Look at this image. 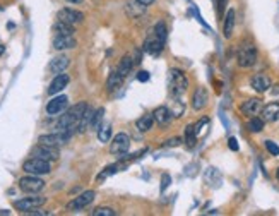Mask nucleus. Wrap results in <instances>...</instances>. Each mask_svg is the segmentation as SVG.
<instances>
[{"mask_svg": "<svg viewBox=\"0 0 279 216\" xmlns=\"http://www.w3.org/2000/svg\"><path fill=\"white\" fill-rule=\"evenodd\" d=\"M88 107L89 105L86 102H81V103H77V105H74L72 108H69V110L60 117L59 123H57V132H67V134L76 132L81 117H83L84 111L88 110Z\"/></svg>", "mask_w": 279, "mask_h": 216, "instance_id": "nucleus-1", "label": "nucleus"}, {"mask_svg": "<svg viewBox=\"0 0 279 216\" xmlns=\"http://www.w3.org/2000/svg\"><path fill=\"white\" fill-rule=\"evenodd\" d=\"M168 88L172 96H180L187 91L188 88V79L180 69H172L168 74Z\"/></svg>", "mask_w": 279, "mask_h": 216, "instance_id": "nucleus-2", "label": "nucleus"}, {"mask_svg": "<svg viewBox=\"0 0 279 216\" xmlns=\"http://www.w3.org/2000/svg\"><path fill=\"white\" fill-rule=\"evenodd\" d=\"M22 170L29 175H46V173L52 172V165H50V161L33 156L22 163Z\"/></svg>", "mask_w": 279, "mask_h": 216, "instance_id": "nucleus-3", "label": "nucleus"}, {"mask_svg": "<svg viewBox=\"0 0 279 216\" xmlns=\"http://www.w3.org/2000/svg\"><path fill=\"white\" fill-rule=\"evenodd\" d=\"M238 65L243 69H249L252 65H255L257 62V48L252 43H243L238 50V55H236Z\"/></svg>", "mask_w": 279, "mask_h": 216, "instance_id": "nucleus-4", "label": "nucleus"}, {"mask_svg": "<svg viewBox=\"0 0 279 216\" xmlns=\"http://www.w3.org/2000/svg\"><path fill=\"white\" fill-rule=\"evenodd\" d=\"M19 189L26 194H38L45 189V182L40 179V175H26L19 179Z\"/></svg>", "mask_w": 279, "mask_h": 216, "instance_id": "nucleus-5", "label": "nucleus"}, {"mask_svg": "<svg viewBox=\"0 0 279 216\" xmlns=\"http://www.w3.org/2000/svg\"><path fill=\"white\" fill-rule=\"evenodd\" d=\"M46 203V198H43V196H31V198H22L19 201H15L14 203V208L17 211H21L22 215L24 213H29V211L36 210V208H41L43 204Z\"/></svg>", "mask_w": 279, "mask_h": 216, "instance_id": "nucleus-6", "label": "nucleus"}, {"mask_svg": "<svg viewBox=\"0 0 279 216\" xmlns=\"http://www.w3.org/2000/svg\"><path fill=\"white\" fill-rule=\"evenodd\" d=\"M72 137V134L67 132H55V134H45V136L38 137V144L45 146H53V148H60V146L67 144L69 139Z\"/></svg>", "mask_w": 279, "mask_h": 216, "instance_id": "nucleus-7", "label": "nucleus"}, {"mask_svg": "<svg viewBox=\"0 0 279 216\" xmlns=\"http://www.w3.org/2000/svg\"><path fill=\"white\" fill-rule=\"evenodd\" d=\"M96 198V192L94 191H86V192H83L81 196H77V198H74L71 203L67 204V210L69 211H81V210H84V208H88L89 204L94 201Z\"/></svg>", "mask_w": 279, "mask_h": 216, "instance_id": "nucleus-8", "label": "nucleus"}, {"mask_svg": "<svg viewBox=\"0 0 279 216\" xmlns=\"http://www.w3.org/2000/svg\"><path fill=\"white\" fill-rule=\"evenodd\" d=\"M129 148H130V137L127 136L125 132H118L117 136L111 139V144H110L111 154H117V156L125 154L127 151H129Z\"/></svg>", "mask_w": 279, "mask_h": 216, "instance_id": "nucleus-9", "label": "nucleus"}, {"mask_svg": "<svg viewBox=\"0 0 279 216\" xmlns=\"http://www.w3.org/2000/svg\"><path fill=\"white\" fill-rule=\"evenodd\" d=\"M57 19H59V21L67 22V24L76 26V24H81V22L84 21V14L79 12V10H76V9H69V7H65V9L59 10Z\"/></svg>", "mask_w": 279, "mask_h": 216, "instance_id": "nucleus-10", "label": "nucleus"}, {"mask_svg": "<svg viewBox=\"0 0 279 216\" xmlns=\"http://www.w3.org/2000/svg\"><path fill=\"white\" fill-rule=\"evenodd\" d=\"M33 156L34 158H41V160H46V161H55V160H59L60 153H59V148L38 144L36 148L33 149Z\"/></svg>", "mask_w": 279, "mask_h": 216, "instance_id": "nucleus-11", "label": "nucleus"}, {"mask_svg": "<svg viewBox=\"0 0 279 216\" xmlns=\"http://www.w3.org/2000/svg\"><path fill=\"white\" fill-rule=\"evenodd\" d=\"M165 48V40H161L158 34H149V36L144 40V45H142V50L146 53H151V55H158L161 53V50Z\"/></svg>", "mask_w": 279, "mask_h": 216, "instance_id": "nucleus-12", "label": "nucleus"}, {"mask_svg": "<svg viewBox=\"0 0 279 216\" xmlns=\"http://www.w3.org/2000/svg\"><path fill=\"white\" fill-rule=\"evenodd\" d=\"M69 105V98L64 95H59L55 98H52L48 103H46V113L48 115H59L67 108Z\"/></svg>", "mask_w": 279, "mask_h": 216, "instance_id": "nucleus-13", "label": "nucleus"}, {"mask_svg": "<svg viewBox=\"0 0 279 216\" xmlns=\"http://www.w3.org/2000/svg\"><path fill=\"white\" fill-rule=\"evenodd\" d=\"M69 81H71V77H69L67 74H64V72H60V74H57L55 77H53V81L50 83V86H48V90H46V93H48L50 96L59 95L60 91H64L65 88H67Z\"/></svg>", "mask_w": 279, "mask_h": 216, "instance_id": "nucleus-14", "label": "nucleus"}, {"mask_svg": "<svg viewBox=\"0 0 279 216\" xmlns=\"http://www.w3.org/2000/svg\"><path fill=\"white\" fill-rule=\"evenodd\" d=\"M207 102H209V93L206 88H197L195 93H193V96H192V108L193 110H202V108H206L207 105Z\"/></svg>", "mask_w": 279, "mask_h": 216, "instance_id": "nucleus-15", "label": "nucleus"}, {"mask_svg": "<svg viewBox=\"0 0 279 216\" xmlns=\"http://www.w3.org/2000/svg\"><path fill=\"white\" fill-rule=\"evenodd\" d=\"M250 86L257 93H266L271 86H273V81H271V77L266 74H255L250 79Z\"/></svg>", "mask_w": 279, "mask_h": 216, "instance_id": "nucleus-16", "label": "nucleus"}, {"mask_svg": "<svg viewBox=\"0 0 279 216\" xmlns=\"http://www.w3.org/2000/svg\"><path fill=\"white\" fill-rule=\"evenodd\" d=\"M262 111V102L259 98H250L247 102H243L242 105V113L247 117H255Z\"/></svg>", "mask_w": 279, "mask_h": 216, "instance_id": "nucleus-17", "label": "nucleus"}, {"mask_svg": "<svg viewBox=\"0 0 279 216\" xmlns=\"http://www.w3.org/2000/svg\"><path fill=\"white\" fill-rule=\"evenodd\" d=\"M77 41L76 38H74V34H71V36H55L53 38V48L59 50V52H62V50H72L76 48Z\"/></svg>", "mask_w": 279, "mask_h": 216, "instance_id": "nucleus-18", "label": "nucleus"}, {"mask_svg": "<svg viewBox=\"0 0 279 216\" xmlns=\"http://www.w3.org/2000/svg\"><path fill=\"white\" fill-rule=\"evenodd\" d=\"M69 64H71V60H69V57H65V55H60V57H55V59H52L50 60V65H48V69H50V72L52 74H60V72H64L65 69L69 67Z\"/></svg>", "mask_w": 279, "mask_h": 216, "instance_id": "nucleus-19", "label": "nucleus"}, {"mask_svg": "<svg viewBox=\"0 0 279 216\" xmlns=\"http://www.w3.org/2000/svg\"><path fill=\"white\" fill-rule=\"evenodd\" d=\"M262 118L266 122H276L279 120V103H269V105L262 107Z\"/></svg>", "mask_w": 279, "mask_h": 216, "instance_id": "nucleus-20", "label": "nucleus"}, {"mask_svg": "<svg viewBox=\"0 0 279 216\" xmlns=\"http://www.w3.org/2000/svg\"><path fill=\"white\" fill-rule=\"evenodd\" d=\"M233 29H235V10L230 9L224 15V22H223V34L224 38H231V34H233Z\"/></svg>", "mask_w": 279, "mask_h": 216, "instance_id": "nucleus-21", "label": "nucleus"}, {"mask_svg": "<svg viewBox=\"0 0 279 216\" xmlns=\"http://www.w3.org/2000/svg\"><path fill=\"white\" fill-rule=\"evenodd\" d=\"M153 117H154V122H158L163 125V123H168L170 120H172L173 115H172V111H170L168 107H160L153 111Z\"/></svg>", "mask_w": 279, "mask_h": 216, "instance_id": "nucleus-22", "label": "nucleus"}, {"mask_svg": "<svg viewBox=\"0 0 279 216\" xmlns=\"http://www.w3.org/2000/svg\"><path fill=\"white\" fill-rule=\"evenodd\" d=\"M93 115H94V110H93L91 107H88V110L84 111V115L81 117V120H79V125H77V132H79V134L86 132V130L89 129V125H91Z\"/></svg>", "mask_w": 279, "mask_h": 216, "instance_id": "nucleus-23", "label": "nucleus"}, {"mask_svg": "<svg viewBox=\"0 0 279 216\" xmlns=\"http://www.w3.org/2000/svg\"><path fill=\"white\" fill-rule=\"evenodd\" d=\"M53 33H55V36H71L74 34V26L64 21H57L53 24Z\"/></svg>", "mask_w": 279, "mask_h": 216, "instance_id": "nucleus-24", "label": "nucleus"}, {"mask_svg": "<svg viewBox=\"0 0 279 216\" xmlns=\"http://www.w3.org/2000/svg\"><path fill=\"white\" fill-rule=\"evenodd\" d=\"M146 9L147 7L142 5V3H139L137 0L127 3V14H129L130 17H141V15L146 14Z\"/></svg>", "mask_w": 279, "mask_h": 216, "instance_id": "nucleus-25", "label": "nucleus"}, {"mask_svg": "<svg viewBox=\"0 0 279 216\" xmlns=\"http://www.w3.org/2000/svg\"><path fill=\"white\" fill-rule=\"evenodd\" d=\"M134 59L130 55H125L123 57L122 60H120V64H118V69H117V72L120 76H123V77H127L130 74V71H132V67H134V62H132Z\"/></svg>", "mask_w": 279, "mask_h": 216, "instance_id": "nucleus-26", "label": "nucleus"}, {"mask_svg": "<svg viewBox=\"0 0 279 216\" xmlns=\"http://www.w3.org/2000/svg\"><path fill=\"white\" fill-rule=\"evenodd\" d=\"M123 79H125V77L120 76L117 71H113L110 76H108V81H106V90L110 91V93H111V91H115V90H118V88L122 86Z\"/></svg>", "mask_w": 279, "mask_h": 216, "instance_id": "nucleus-27", "label": "nucleus"}, {"mask_svg": "<svg viewBox=\"0 0 279 216\" xmlns=\"http://www.w3.org/2000/svg\"><path fill=\"white\" fill-rule=\"evenodd\" d=\"M153 123H154V117H153V115H142L141 118H137V122H135V127H137L141 132H147V130L153 129Z\"/></svg>", "mask_w": 279, "mask_h": 216, "instance_id": "nucleus-28", "label": "nucleus"}, {"mask_svg": "<svg viewBox=\"0 0 279 216\" xmlns=\"http://www.w3.org/2000/svg\"><path fill=\"white\" fill-rule=\"evenodd\" d=\"M264 123H266V120L262 117L261 118H259V117H250V120H249V123H247V127H249L250 132L257 134V132H262V129H264Z\"/></svg>", "mask_w": 279, "mask_h": 216, "instance_id": "nucleus-29", "label": "nucleus"}, {"mask_svg": "<svg viewBox=\"0 0 279 216\" xmlns=\"http://www.w3.org/2000/svg\"><path fill=\"white\" fill-rule=\"evenodd\" d=\"M185 144L188 146V148H193V146L197 144V134H195V129H193V125L185 127Z\"/></svg>", "mask_w": 279, "mask_h": 216, "instance_id": "nucleus-30", "label": "nucleus"}, {"mask_svg": "<svg viewBox=\"0 0 279 216\" xmlns=\"http://www.w3.org/2000/svg\"><path fill=\"white\" fill-rule=\"evenodd\" d=\"M103 115H104V108H98V110L94 111V115H93V120H91V125H89V129H91V130H98L99 127H101Z\"/></svg>", "mask_w": 279, "mask_h": 216, "instance_id": "nucleus-31", "label": "nucleus"}, {"mask_svg": "<svg viewBox=\"0 0 279 216\" xmlns=\"http://www.w3.org/2000/svg\"><path fill=\"white\" fill-rule=\"evenodd\" d=\"M184 110H185L184 103L178 100V96H175V100H172V108H170L172 115L173 117H182V115H184Z\"/></svg>", "mask_w": 279, "mask_h": 216, "instance_id": "nucleus-32", "label": "nucleus"}, {"mask_svg": "<svg viewBox=\"0 0 279 216\" xmlns=\"http://www.w3.org/2000/svg\"><path fill=\"white\" fill-rule=\"evenodd\" d=\"M111 137V127L110 125H103L98 129V139L99 142H108Z\"/></svg>", "mask_w": 279, "mask_h": 216, "instance_id": "nucleus-33", "label": "nucleus"}, {"mask_svg": "<svg viewBox=\"0 0 279 216\" xmlns=\"http://www.w3.org/2000/svg\"><path fill=\"white\" fill-rule=\"evenodd\" d=\"M93 216H115V210H111V208H96L94 211L91 213Z\"/></svg>", "mask_w": 279, "mask_h": 216, "instance_id": "nucleus-34", "label": "nucleus"}, {"mask_svg": "<svg viewBox=\"0 0 279 216\" xmlns=\"http://www.w3.org/2000/svg\"><path fill=\"white\" fill-rule=\"evenodd\" d=\"M153 33L158 34V36H160L161 40L166 41V24H165V22H158V24L154 26V31H153Z\"/></svg>", "mask_w": 279, "mask_h": 216, "instance_id": "nucleus-35", "label": "nucleus"}, {"mask_svg": "<svg viewBox=\"0 0 279 216\" xmlns=\"http://www.w3.org/2000/svg\"><path fill=\"white\" fill-rule=\"evenodd\" d=\"M207 123H209L207 118H202V120H199V122L195 123V125H193V129H195L197 137H199V136H202V134H204V130H206V127H207Z\"/></svg>", "mask_w": 279, "mask_h": 216, "instance_id": "nucleus-36", "label": "nucleus"}, {"mask_svg": "<svg viewBox=\"0 0 279 216\" xmlns=\"http://www.w3.org/2000/svg\"><path fill=\"white\" fill-rule=\"evenodd\" d=\"M266 149L273 154V156H279V146L274 141H269V139H267V141H266Z\"/></svg>", "mask_w": 279, "mask_h": 216, "instance_id": "nucleus-37", "label": "nucleus"}, {"mask_svg": "<svg viewBox=\"0 0 279 216\" xmlns=\"http://www.w3.org/2000/svg\"><path fill=\"white\" fill-rule=\"evenodd\" d=\"M170 182H172V179H170L168 173H165V175H163V179H161V191H163V192H165L166 189H168Z\"/></svg>", "mask_w": 279, "mask_h": 216, "instance_id": "nucleus-38", "label": "nucleus"}, {"mask_svg": "<svg viewBox=\"0 0 279 216\" xmlns=\"http://www.w3.org/2000/svg\"><path fill=\"white\" fill-rule=\"evenodd\" d=\"M182 144V139L180 137H173V139H168L166 141V146H170V148H177V146Z\"/></svg>", "mask_w": 279, "mask_h": 216, "instance_id": "nucleus-39", "label": "nucleus"}, {"mask_svg": "<svg viewBox=\"0 0 279 216\" xmlns=\"http://www.w3.org/2000/svg\"><path fill=\"white\" fill-rule=\"evenodd\" d=\"M137 79L141 81V83H147V81H149V72H147V71H141L137 74Z\"/></svg>", "mask_w": 279, "mask_h": 216, "instance_id": "nucleus-40", "label": "nucleus"}, {"mask_svg": "<svg viewBox=\"0 0 279 216\" xmlns=\"http://www.w3.org/2000/svg\"><path fill=\"white\" fill-rule=\"evenodd\" d=\"M228 146H230L231 151H238V142H236L235 137H230V139H228Z\"/></svg>", "mask_w": 279, "mask_h": 216, "instance_id": "nucleus-41", "label": "nucleus"}, {"mask_svg": "<svg viewBox=\"0 0 279 216\" xmlns=\"http://www.w3.org/2000/svg\"><path fill=\"white\" fill-rule=\"evenodd\" d=\"M226 2L228 0H218V14H219V17L223 15L224 12V7H226Z\"/></svg>", "mask_w": 279, "mask_h": 216, "instance_id": "nucleus-42", "label": "nucleus"}, {"mask_svg": "<svg viewBox=\"0 0 279 216\" xmlns=\"http://www.w3.org/2000/svg\"><path fill=\"white\" fill-rule=\"evenodd\" d=\"M24 215H28V216H46L48 213H45V211H38V208H36V210L29 211V213H24Z\"/></svg>", "mask_w": 279, "mask_h": 216, "instance_id": "nucleus-43", "label": "nucleus"}, {"mask_svg": "<svg viewBox=\"0 0 279 216\" xmlns=\"http://www.w3.org/2000/svg\"><path fill=\"white\" fill-rule=\"evenodd\" d=\"M139 3H142V5H146V7H149V5H153L154 3V0H137Z\"/></svg>", "mask_w": 279, "mask_h": 216, "instance_id": "nucleus-44", "label": "nucleus"}, {"mask_svg": "<svg viewBox=\"0 0 279 216\" xmlns=\"http://www.w3.org/2000/svg\"><path fill=\"white\" fill-rule=\"evenodd\" d=\"M10 215V211H7V210H0V216H9Z\"/></svg>", "mask_w": 279, "mask_h": 216, "instance_id": "nucleus-45", "label": "nucleus"}, {"mask_svg": "<svg viewBox=\"0 0 279 216\" xmlns=\"http://www.w3.org/2000/svg\"><path fill=\"white\" fill-rule=\"evenodd\" d=\"M69 3H83L84 0H67Z\"/></svg>", "mask_w": 279, "mask_h": 216, "instance_id": "nucleus-46", "label": "nucleus"}, {"mask_svg": "<svg viewBox=\"0 0 279 216\" xmlns=\"http://www.w3.org/2000/svg\"><path fill=\"white\" fill-rule=\"evenodd\" d=\"M3 52H5V46L0 45V55H3Z\"/></svg>", "mask_w": 279, "mask_h": 216, "instance_id": "nucleus-47", "label": "nucleus"}, {"mask_svg": "<svg viewBox=\"0 0 279 216\" xmlns=\"http://www.w3.org/2000/svg\"><path fill=\"white\" fill-rule=\"evenodd\" d=\"M276 179L279 180V168H278V172H276Z\"/></svg>", "mask_w": 279, "mask_h": 216, "instance_id": "nucleus-48", "label": "nucleus"}]
</instances>
